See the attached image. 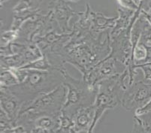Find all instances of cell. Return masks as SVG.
<instances>
[{
	"mask_svg": "<svg viewBox=\"0 0 151 133\" xmlns=\"http://www.w3.org/2000/svg\"><path fill=\"white\" fill-rule=\"evenodd\" d=\"M65 96L66 87L62 83L52 91L42 94L24 104L19 115L25 113L31 114L61 113L65 103Z\"/></svg>",
	"mask_w": 151,
	"mask_h": 133,
	"instance_id": "obj_4",
	"label": "cell"
},
{
	"mask_svg": "<svg viewBox=\"0 0 151 133\" xmlns=\"http://www.w3.org/2000/svg\"><path fill=\"white\" fill-rule=\"evenodd\" d=\"M20 83L12 69L1 70V87H10Z\"/></svg>",
	"mask_w": 151,
	"mask_h": 133,
	"instance_id": "obj_9",
	"label": "cell"
},
{
	"mask_svg": "<svg viewBox=\"0 0 151 133\" xmlns=\"http://www.w3.org/2000/svg\"><path fill=\"white\" fill-rule=\"evenodd\" d=\"M63 84L66 87V96L61 114L72 119L80 108L94 105L96 97V87H92L83 78H74L66 69L63 70Z\"/></svg>",
	"mask_w": 151,
	"mask_h": 133,
	"instance_id": "obj_3",
	"label": "cell"
},
{
	"mask_svg": "<svg viewBox=\"0 0 151 133\" xmlns=\"http://www.w3.org/2000/svg\"><path fill=\"white\" fill-rule=\"evenodd\" d=\"M134 123L131 133H151V130L147 126V123H145L138 116H134Z\"/></svg>",
	"mask_w": 151,
	"mask_h": 133,
	"instance_id": "obj_10",
	"label": "cell"
},
{
	"mask_svg": "<svg viewBox=\"0 0 151 133\" xmlns=\"http://www.w3.org/2000/svg\"><path fill=\"white\" fill-rule=\"evenodd\" d=\"M136 69H141L143 72V78L146 81L151 83V64H145L135 66Z\"/></svg>",
	"mask_w": 151,
	"mask_h": 133,
	"instance_id": "obj_11",
	"label": "cell"
},
{
	"mask_svg": "<svg viewBox=\"0 0 151 133\" xmlns=\"http://www.w3.org/2000/svg\"><path fill=\"white\" fill-rule=\"evenodd\" d=\"M65 68L63 67L50 71L23 68L25 69L24 80L8 88L29 102L42 94L52 91L63 83V70Z\"/></svg>",
	"mask_w": 151,
	"mask_h": 133,
	"instance_id": "obj_1",
	"label": "cell"
},
{
	"mask_svg": "<svg viewBox=\"0 0 151 133\" xmlns=\"http://www.w3.org/2000/svg\"><path fill=\"white\" fill-rule=\"evenodd\" d=\"M1 110L17 125V120L22 107L26 101L18 95L11 91L8 87H1Z\"/></svg>",
	"mask_w": 151,
	"mask_h": 133,
	"instance_id": "obj_7",
	"label": "cell"
},
{
	"mask_svg": "<svg viewBox=\"0 0 151 133\" xmlns=\"http://www.w3.org/2000/svg\"><path fill=\"white\" fill-rule=\"evenodd\" d=\"M132 83L128 69L123 73L111 77L96 85L97 94L94 102L95 117L89 133H93L96 126L106 111L121 105L126 88Z\"/></svg>",
	"mask_w": 151,
	"mask_h": 133,
	"instance_id": "obj_2",
	"label": "cell"
},
{
	"mask_svg": "<svg viewBox=\"0 0 151 133\" xmlns=\"http://www.w3.org/2000/svg\"><path fill=\"white\" fill-rule=\"evenodd\" d=\"M70 133H78V132H77L75 129H73L72 128H71V129H70Z\"/></svg>",
	"mask_w": 151,
	"mask_h": 133,
	"instance_id": "obj_14",
	"label": "cell"
},
{
	"mask_svg": "<svg viewBox=\"0 0 151 133\" xmlns=\"http://www.w3.org/2000/svg\"><path fill=\"white\" fill-rule=\"evenodd\" d=\"M94 105L80 108L72 117V129L78 133H89L94 121Z\"/></svg>",
	"mask_w": 151,
	"mask_h": 133,
	"instance_id": "obj_8",
	"label": "cell"
},
{
	"mask_svg": "<svg viewBox=\"0 0 151 133\" xmlns=\"http://www.w3.org/2000/svg\"><path fill=\"white\" fill-rule=\"evenodd\" d=\"M136 77L125 90L121 101L125 110L134 113L145 106L151 98V83L143 77L141 79H137Z\"/></svg>",
	"mask_w": 151,
	"mask_h": 133,
	"instance_id": "obj_5",
	"label": "cell"
},
{
	"mask_svg": "<svg viewBox=\"0 0 151 133\" xmlns=\"http://www.w3.org/2000/svg\"><path fill=\"white\" fill-rule=\"evenodd\" d=\"M151 111V98L149 101H147V103L145 105L144 107H142L141 108L138 109V111H135L134 113V115H136V116H141V115H144L145 114H147L149 112Z\"/></svg>",
	"mask_w": 151,
	"mask_h": 133,
	"instance_id": "obj_12",
	"label": "cell"
},
{
	"mask_svg": "<svg viewBox=\"0 0 151 133\" xmlns=\"http://www.w3.org/2000/svg\"><path fill=\"white\" fill-rule=\"evenodd\" d=\"M127 67L121 62L108 56L95 65L83 79L92 87H96L101 81L123 73Z\"/></svg>",
	"mask_w": 151,
	"mask_h": 133,
	"instance_id": "obj_6",
	"label": "cell"
},
{
	"mask_svg": "<svg viewBox=\"0 0 151 133\" xmlns=\"http://www.w3.org/2000/svg\"><path fill=\"white\" fill-rule=\"evenodd\" d=\"M1 133H26V129L23 126L17 125L16 127L1 131Z\"/></svg>",
	"mask_w": 151,
	"mask_h": 133,
	"instance_id": "obj_13",
	"label": "cell"
}]
</instances>
